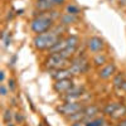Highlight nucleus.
<instances>
[{"instance_id": "f257e3e1", "label": "nucleus", "mask_w": 126, "mask_h": 126, "mask_svg": "<svg viewBox=\"0 0 126 126\" xmlns=\"http://www.w3.org/2000/svg\"><path fill=\"white\" fill-rule=\"evenodd\" d=\"M61 39V34L57 30H49L46 33L37 34L33 43L38 50H49Z\"/></svg>"}, {"instance_id": "f03ea898", "label": "nucleus", "mask_w": 126, "mask_h": 126, "mask_svg": "<svg viewBox=\"0 0 126 126\" xmlns=\"http://www.w3.org/2000/svg\"><path fill=\"white\" fill-rule=\"evenodd\" d=\"M54 24V18L49 14V12L47 13H42L40 15L35 16L33 20L30 22V29L37 34H42L49 32Z\"/></svg>"}, {"instance_id": "7ed1b4c3", "label": "nucleus", "mask_w": 126, "mask_h": 126, "mask_svg": "<svg viewBox=\"0 0 126 126\" xmlns=\"http://www.w3.org/2000/svg\"><path fill=\"white\" fill-rule=\"evenodd\" d=\"M46 67L48 69H63L68 64H71V59L63 57L59 53H52L47 59H46Z\"/></svg>"}, {"instance_id": "20e7f679", "label": "nucleus", "mask_w": 126, "mask_h": 126, "mask_svg": "<svg viewBox=\"0 0 126 126\" xmlns=\"http://www.w3.org/2000/svg\"><path fill=\"white\" fill-rule=\"evenodd\" d=\"M83 109H85V106H83L81 102L75 101V102H66V103L61 105V106L57 107V111L61 115H63V116L69 117V116H72V115H75V113L82 111Z\"/></svg>"}, {"instance_id": "39448f33", "label": "nucleus", "mask_w": 126, "mask_h": 126, "mask_svg": "<svg viewBox=\"0 0 126 126\" xmlns=\"http://www.w3.org/2000/svg\"><path fill=\"white\" fill-rule=\"evenodd\" d=\"M64 3H66V0H37L35 8L40 10L42 13H47V12H50L56 6L63 5Z\"/></svg>"}, {"instance_id": "423d86ee", "label": "nucleus", "mask_w": 126, "mask_h": 126, "mask_svg": "<svg viewBox=\"0 0 126 126\" xmlns=\"http://www.w3.org/2000/svg\"><path fill=\"white\" fill-rule=\"evenodd\" d=\"M88 69V62L85 57H77L71 61V71L73 75H81Z\"/></svg>"}, {"instance_id": "0eeeda50", "label": "nucleus", "mask_w": 126, "mask_h": 126, "mask_svg": "<svg viewBox=\"0 0 126 126\" xmlns=\"http://www.w3.org/2000/svg\"><path fill=\"white\" fill-rule=\"evenodd\" d=\"M103 47H105L103 40L98 37H92L87 42V48L92 53H98V52H101L103 49Z\"/></svg>"}, {"instance_id": "6e6552de", "label": "nucleus", "mask_w": 126, "mask_h": 126, "mask_svg": "<svg viewBox=\"0 0 126 126\" xmlns=\"http://www.w3.org/2000/svg\"><path fill=\"white\" fill-rule=\"evenodd\" d=\"M54 90L58 92V93H67L72 87H73V81L72 78H67V79H59V81H56L54 83Z\"/></svg>"}, {"instance_id": "1a4fd4ad", "label": "nucleus", "mask_w": 126, "mask_h": 126, "mask_svg": "<svg viewBox=\"0 0 126 126\" xmlns=\"http://www.w3.org/2000/svg\"><path fill=\"white\" fill-rule=\"evenodd\" d=\"M52 73V78H54L56 81L59 79H67V78H72L73 73L71 71V68H63V69H50Z\"/></svg>"}, {"instance_id": "9d476101", "label": "nucleus", "mask_w": 126, "mask_h": 126, "mask_svg": "<svg viewBox=\"0 0 126 126\" xmlns=\"http://www.w3.org/2000/svg\"><path fill=\"white\" fill-rule=\"evenodd\" d=\"M115 71H116V67H115V64H113V63H109V64H105V66L100 69L98 76H100L102 79H107V78H110L111 76H113Z\"/></svg>"}, {"instance_id": "9b49d317", "label": "nucleus", "mask_w": 126, "mask_h": 126, "mask_svg": "<svg viewBox=\"0 0 126 126\" xmlns=\"http://www.w3.org/2000/svg\"><path fill=\"white\" fill-rule=\"evenodd\" d=\"M83 94V88L82 87H75L73 86L67 93H66V100L67 102H75L77 98H79Z\"/></svg>"}, {"instance_id": "f8f14e48", "label": "nucleus", "mask_w": 126, "mask_h": 126, "mask_svg": "<svg viewBox=\"0 0 126 126\" xmlns=\"http://www.w3.org/2000/svg\"><path fill=\"white\" fill-rule=\"evenodd\" d=\"M83 112H85V121H90V120H92L97 116L100 110H98L97 106H94V105H90V106H86L83 109Z\"/></svg>"}, {"instance_id": "ddd939ff", "label": "nucleus", "mask_w": 126, "mask_h": 126, "mask_svg": "<svg viewBox=\"0 0 126 126\" xmlns=\"http://www.w3.org/2000/svg\"><path fill=\"white\" fill-rule=\"evenodd\" d=\"M66 47H67V44H66V38H61L57 43L49 49V52H50V53H61V52Z\"/></svg>"}, {"instance_id": "4468645a", "label": "nucleus", "mask_w": 126, "mask_h": 126, "mask_svg": "<svg viewBox=\"0 0 126 126\" xmlns=\"http://www.w3.org/2000/svg\"><path fill=\"white\" fill-rule=\"evenodd\" d=\"M126 116V106L125 105H122V103H120L119 105V107L115 110V112L112 113V119H116V120H120V119H122V117H125Z\"/></svg>"}, {"instance_id": "2eb2a0df", "label": "nucleus", "mask_w": 126, "mask_h": 126, "mask_svg": "<svg viewBox=\"0 0 126 126\" xmlns=\"http://www.w3.org/2000/svg\"><path fill=\"white\" fill-rule=\"evenodd\" d=\"M61 24H63V25H67V24H73L75 22H77V16L76 15H72V14H68V13H66V14H63L62 16H61Z\"/></svg>"}, {"instance_id": "dca6fc26", "label": "nucleus", "mask_w": 126, "mask_h": 126, "mask_svg": "<svg viewBox=\"0 0 126 126\" xmlns=\"http://www.w3.org/2000/svg\"><path fill=\"white\" fill-rule=\"evenodd\" d=\"M119 102H110L107 103L106 106L103 107V113L105 115H107V116H112V113L115 112V110H116L119 107Z\"/></svg>"}, {"instance_id": "f3484780", "label": "nucleus", "mask_w": 126, "mask_h": 126, "mask_svg": "<svg viewBox=\"0 0 126 126\" xmlns=\"http://www.w3.org/2000/svg\"><path fill=\"white\" fill-rule=\"evenodd\" d=\"M78 43H79V39H78L76 35H69V37L66 38V44H67V47H69V48H76V49H77Z\"/></svg>"}, {"instance_id": "a211bd4d", "label": "nucleus", "mask_w": 126, "mask_h": 126, "mask_svg": "<svg viewBox=\"0 0 126 126\" xmlns=\"http://www.w3.org/2000/svg\"><path fill=\"white\" fill-rule=\"evenodd\" d=\"M106 62H107V58H106V56L102 54V53L96 54V57L93 58V64H94V66H97V67L105 66V63H106Z\"/></svg>"}, {"instance_id": "6ab92c4d", "label": "nucleus", "mask_w": 126, "mask_h": 126, "mask_svg": "<svg viewBox=\"0 0 126 126\" xmlns=\"http://www.w3.org/2000/svg\"><path fill=\"white\" fill-rule=\"evenodd\" d=\"M103 124H106L103 117H94V119L87 121V126H103Z\"/></svg>"}, {"instance_id": "aec40b11", "label": "nucleus", "mask_w": 126, "mask_h": 126, "mask_svg": "<svg viewBox=\"0 0 126 126\" xmlns=\"http://www.w3.org/2000/svg\"><path fill=\"white\" fill-rule=\"evenodd\" d=\"M66 13L72 14V15H77V14L79 13V8L76 6V5H73V4H69V5H67V8H66Z\"/></svg>"}, {"instance_id": "412c9836", "label": "nucleus", "mask_w": 126, "mask_h": 126, "mask_svg": "<svg viewBox=\"0 0 126 126\" xmlns=\"http://www.w3.org/2000/svg\"><path fill=\"white\" fill-rule=\"evenodd\" d=\"M124 82H125V81H124V76L121 75V73H119V75H116V77L113 78V85L116 86V87H121Z\"/></svg>"}, {"instance_id": "4be33fe9", "label": "nucleus", "mask_w": 126, "mask_h": 126, "mask_svg": "<svg viewBox=\"0 0 126 126\" xmlns=\"http://www.w3.org/2000/svg\"><path fill=\"white\" fill-rule=\"evenodd\" d=\"M10 120H12V112H10V110H6L4 113V121L10 124Z\"/></svg>"}, {"instance_id": "5701e85b", "label": "nucleus", "mask_w": 126, "mask_h": 126, "mask_svg": "<svg viewBox=\"0 0 126 126\" xmlns=\"http://www.w3.org/2000/svg\"><path fill=\"white\" fill-rule=\"evenodd\" d=\"M71 126H87V121H85V120L76 121V122H72Z\"/></svg>"}, {"instance_id": "b1692460", "label": "nucleus", "mask_w": 126, "mask_h": 126, "mask_svg": "<svg viewBox=\"0 0 126 126\" xmlns=\"http://www.w3.org/2000/svg\"><path fill=\"white\" fill-rule=\"evenodd\" d=\"M0 92H1V96H6V88L4 85L0 86Z\"/></svg>"}, {"instance_id": "393cba45", "label": "nucleus", "mask_w": 126, "mask_h": 126, "mask_svg": "<svg viewBox=\"0 0 126 126\" xmlns=\"http://www.w3.org/2000/svg\"><path fill=\"white\" fill-rule=\"evenodd\" d=\"M116 126H126V119H121Z\"/></svg>"}, {"instance_id": "a878e982", "label": "nucleus", "mask_w": 126, "mask_h": 126, "mask_svg": "<svg viewBox=\"0 0 126 126\" xmlns=\"http://www.w3.org/2000/svg\"><path fill=\"white\" fill-rule=\"evenodd\" d=\"M9 87H10V90H14V81H10V83H9Z\"/></svg>"}, {"instance_id": "bb28decb", "label": "nucleus", "mask_w": 126, "mask_h": 126, "mask_svg": "<svg viewBox=\"0 0 126 126\" xmlns=\"http://www.w3.org/2000/svg\"><path fill=\"white\" fill-rule=\"evenodd\" d=\"M16 120H18V121H22L23 117H22V116H19V115H16Z\"/></svg>"}, {"instance_id": "cd10ccee", "label": "nucleus", "mask_w": 126, "mask_h": 126, "mask_svg": "<svg viewBox=\"0 0 126 126\" xmlns=\"http://www.w3.org/2000/svg\"><path fill=\"white\" fill-rule=\"evenodd\" d=\"M4 78H5V76H4V72H1V82H4Z\"/></svg>"}, {"instance_id": "c85d7f7f", "label": "nucleus", "mask_w": 126, "mask_h": 126, "mask_svg": "<svg viewBox=\"0 0 126 126\" xmlns=\"http://www.w3.org/2000/svg\"><path fill=\"white\" fill-rule=\"evenodd\" d=\"M119 1H120V4L122 3V4H126V0H119Z\"/></svg>"}, {"instance_id": "c756f323", "label": "nucleus", "mask_w": 126, "mask_h": 126, "mask_svg": "<svg viewBox=\"0 0 126 126\" xmlns=\"http://www.w3.org/2000/svg\"><path fill=\"white\" fill-rule=\"evenodd\" d=\"M6 126H14V125H13V124H8Z\"/></svg>"}, {"instance_id": "7c9ffc66", "label": "nucleus", "mask_w": 126, "mask_h": 126, "mask_svg": "<svg viewBox=\"0 0 126 126\" xmlns=\"http://www.w3.org/2000/svg\"><path fill=\"white\" fill-rule=\"evenodd\" d=\"M39 126H43V125H42V124H39Z\"/></svg>"}]
</instances>
